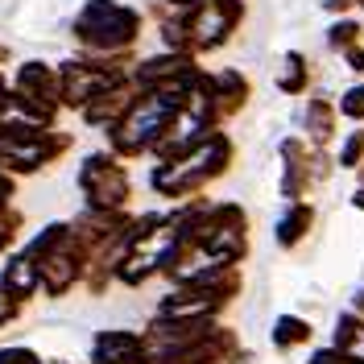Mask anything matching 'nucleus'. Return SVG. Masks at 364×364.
<instances>
[{
	"mask_svg": "<svg viewBox=\"0 0 364 364\" xmlns=\"http://www.w3.org/2000/svg\"><path fill=\"white\" fill-rule=\"evenodd\" d=\"M0 364H42V360H38L29 348H4V352H0Z\"/></svg>",
	"mask_w": 364,
	"mask_h": 364,
	"instance_id": "obj_9",
	"label": "nucleus"
},
{
	"mask_svg": "<svg viewBox=\"0 0 364 364\" xmlns=\"http://www.w3.org/2000/svg\"><path fill=\"white\" fill-rule=\"evenodd\" d=\"M17 211H9V207H0V249H9V240L17 236Z\"/></svg>",
	"mask_w": 364,
	"mask_h": 364,
	"instance_id": "obj_7",
	"label": "nucleus"
},
{
	"mask_svg": "<svg viewBox=\"0 0 364 364\" xmlns=\"http://www.w3.org/2000/svg\"><path fill=\"white\" fill-rule=\"evenodd\" d=\"M277 327H282V331H277V343H298V340H306V323H298V318H282Z\"/></svg>",
	"mask_w": 364,
	"mask_h": 364,
	"instance_id": "obj_6",
	"label": "nucleus"
},
{
	"mask_svg": "<svg viewBox=\"0 0 364 364\" xmlns=\"http://www.w3.org/2000/svg\"><path fill=\"white\" fill-rule=\"evenodd\" d=\"M17 302H21V298H13L4 286H0V327H9V323L17 318Z\"/></svg>",
	"mask_w": 364,
	"mask_h": 364,
	"instance_id": "obj_8",
	"label": "nucleus"
},
{
	"mask_svg": "<svg viewBox=\"0 0 364 364\" xmlns=\"http://www.w3.org/2000/svg\"><path fill=\"white\" fill-rule=\"evenodd\" d=\"M145 348H141V336L133 331H100L95 336V364H141Z\"/></svg>",
	"mask_w": 364,
	"mask_h": 364,
	"instance_id": "obj_4",
	"label": "nucleus"
},
{
	"mask_svg": "<svg viewBox=\"0 0 364 364\" xmlns=\"http://www.w3.org/2000/svg\"><path fill=\"white\" fill-rule=\"evenodd\" d=\"M4 58H9V50H4V46H0V63H4Z\"/></svg>",
	"mask_w": 364,
	"mask_h": 364,
	"instance_id": "obj_10",
	"label": "nucleus"
},
{
	"mask_svg": "<svg viewBox=\"0 0 364 364\" xmlns=\"http://www.w3.org/2000/svg\"><path fill=\"white\" fill-rule=\"evenodd\" d=\"M79 182H83V191H87L91 207H120L129 199V174H124L108 154H95V158L83 161Z\"/></svg>",
	"mask_w": 364,
	"mask_h": 364,
	"instance_id": "obj_3",
	"label": "nucleus"
},
{
	"mask_svg": "<svg viewBox=\"0 0 364 364\" xmlns=\"http://www.w3.org/2000/svg\"><path fill=\"white\" fill-rule=\"evenodd\" d=\"M224 158H228V141L224 136H207L191 154H178V158L166 161L161 170H154V186L161 195H186V191L203 186L211 174H220Z\"/></svg>",
	"mask_w": 364,
	"mask_h": 364,
	"instance_id": "obj_1",
	"label": "nucleus"
},
{
	"mask_svg": "<svg viewBox=\"0 0 364 364\" xmlns=\"http://www.w3.org/2000/svg\"><path fill=\"white\" fill-rule=\"evenodd\" d=\"M0 286L13 298H29L42 286V265H38L29 252H21V257H13V261L4 265V282H0Z\"/></svg>",
	"mask_w": 364,
	"mask_h": 364,
	"instance_id": "obj_5",
	"label": "nucleus"
},
{
	"mask_svg": "<svg viewBox=\"0 0 364 364\" xmlns=\"http://www.w3.org/2000/svg\"><path fill=\"white\" fill-rule=\"evenodd\" d=\"M136 29H141V17L116 0H87V9L75 21L79 42H87L91 50H124L136 38Z\"/></svg>",
	"mask_w": 364,
	"mask_h": 364,
	"instance_id": "obj_2",
	"label": "nucleus"
},
{
	"mask_svg": "<svg viewBox=\"0 0 364 364\" xmlns=\"http://www.w3.org/2000/svg\"><path fill=\"white\" fill-rule=\"evenodd\" d=\"M0 95H4V79H0Z\"/></svg>",
	"mask_w": 364,
	"mask_h": 364,
	"instance_id": "obj_11",
	"label": "nucleus"
}]
</instances>
